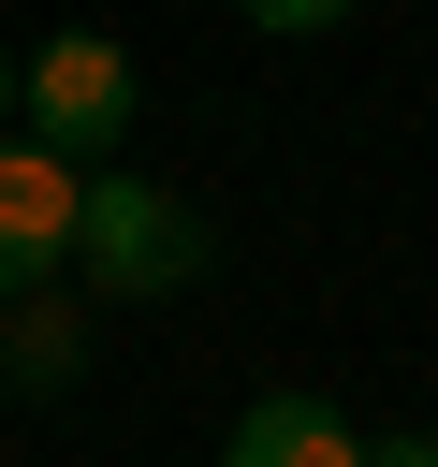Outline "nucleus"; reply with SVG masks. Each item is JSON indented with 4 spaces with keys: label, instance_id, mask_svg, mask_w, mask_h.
<instances>
[{
    "label": "nucleus",
    "instance_id": "obj_1",
    "mask_svg": "<svg viewBox=\"0 0 438 467\" xmlns=\"http://www.w3.org/2000/svg\"><path fill=\"white\" fill-rule=\"evenodd\" d=\"M204 263H219V234H204L175 190H146L131 161L88 175V204H73V277H88L102 306H161V292H190Z\"/></svg>",
    "mask_w": 438,
    "mask_h": 467
},
{
    "label": "nucleus",
    "instance_id": "obj_2",
    "mask_svg": "<svg viewBox=\"0 0 438 467\" xmlns=\"http://www.w3.org/2000/svg\"><path fill=\"white\" fill-rule=\"evenodd\" d=\"M131 44H102V29H58V44H15V131L44 146V161H73V175H117V146H131Z\"/></svg>",
    "mask_w": 438,
    "mask_h": 467
},
{
    "label": "nucleus",
    "instance_id": "obj_3",
    "mask_svg": "<svg viewBox=\"0 0 438 467\" xmlns=\"http://www.w3.org/2000/svg\"><path fill=\"white\" fill-rule=\"evenodd\" d=\"M73 204H88V175L15 131V146H0V306H29V292L73 263Z\"/></svg>",
    "mask_w": 438,
    "mask_h": 467
},
{
    "label": "nucleus",
    "instance_id": "obj_4",
    "mask_svg": "<svg viewBox=\"0 0 438 467\" xmlns=\"http://www.w3.org/2000/svg\"><path fill=\"white\" fill-rule=\"evenodd\" d=\"M219 467H365V438H350V409H336V394L277 379V394H248V409H234Z\"/></svg>",
    "mask_w": 438,
    "mask_h": 467
},
{
    "label": "nucleus",
    "instance_id": "obj_5",
    "mask_svg": "<svg viewBox=\"0 0 438 467\" xmlns=\"http://www.w3.org/2000/svg\"><path fill=\"white\" fill-rule=\"evenodd\" d=\"M0 379H15V394H73V379H88V306H73V292L0 306Z\"/></svg>",
    "mask_w": 438,
    "mask_h": 467
},
{
    "label": "nucleus",
    "instance_id": "obj_6",
    "mask_svg": "<svg viewBox=\"0 0 438 467\" xmlns=\"http://www.w3.org/2000/svg\"><path fill=\"white\" fill-rule=\"evenodd\" d=\"M365 467H438V438H423V423H394V438H365Z\"/></svg>",
    "mask_w": 438,
    "mask_h": 467
},
{
    "label": "nucleus",
    "instance_id": "obj_7",
    "mask_svg": "<svg viewBox=\"0 0 438 467\" xmlns=\"http://www.w3.org/2000/svg\"><path fill=\"white\" fill-rule=\"evenodd\" d=\"M0 146H15V44H0Z\"/></svg>",
    "mask_w": 438,
    "mask_h": 467
}]
</instances>
